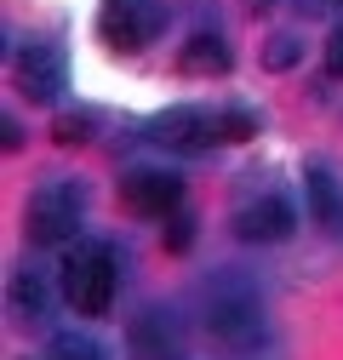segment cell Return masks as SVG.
<instances>
[{
  "instance_id": "1",
  "label": "cell",
  "mask_w": 343,
  "mask_h": 360,
  "mask_svg": "<svg viewBox=\"0 0 343 360\" xmlns=\"http://www.w3.org/2000/svg\"><path fill=\"white\" fill-rule=\"evenodd\" d=\"M206 326L229 349H252L257 338H264V297H257V286L240 281V275L212 281L206 286Z\"/></svg>"
},
{
  "instance_id": "2",
  "label": "cell",
  "mask_w": 343,
  "mask_h": 360,
  "mask_svg": "<svg viewBox=\"0 0 343 360\" xmlns=\"http://www.w3.org/2000/svg\"><path fill=\"white\" fill-rule=\"evenodd\" d=\"M63 297L75 314H109L115 303V252L109 246H80L63 257Z\"/></svg>"
},
{
  "instance_id": "3",
  "label": "cell",
  "mask_w": 343,
  "mask_h": 360,
  "mask_svg": "<svg viewBox=\"0 0 343 360\" xmlns=\"http://www.w3.org/2000/svg\"><path fill=\"white\" fill-rule=\"evenodd\" d=\"M80 189L75 184H46L34 200H29V212H23V229H29V240H40V246H58V240H75V229H80Z\"/></svg>"
},
{
  "instance_id": "4",
  "label": "cell",
  "mask_w": 343,
  "mask_h": 360,
  "mask_svg": "<svg viewBox=\"0 0 343 360\" xmlns=\"http://www.w3.org/2000/svg\"><path fill=\"white\" fill-rule=\"evenodd\" d=\"M103 40L115 52H143L149 40L160 34L166 12H160V0H103Z\"/></svg>"
},
{
  "instance_id": "5",
  "label": "cell",
  "mask_w": 343,
  "mask_h": 360,
  "mask_svg": "<svg viewBox=\"0 0 343 360\" xmlns=\"http://www.w3.org/2000/svg\"><path fill=\"white\" fill-rule=\"evenodd\" d=\"M120 200H126V212H138V217H178V200H183V177H172V172H155V166H138V172H126V184H120Z\"/></svg>"
},
{
  "instance_id": "6",
  "label": "cell",
  "mask_w": 343,
  "mask_h": 360,
  "mask_svg": "<svg viewBox=\"0 0 343 360\" xmlns=\"http://www.w3.org/2000/svg\"><path fill=\"white\" fill-rule=\"evenodd\" d=\"M63 46H52V40H29V46L18 52V86L29 103H58L63 92Z\"/></svg>"
},
{
  "instance_id": "7",
  "label": "cell",
  "mask_w": 343,
  "mask_h": 360,
  "mask_svg": "<svg viewBox=\"0 0 343 360\" xmlns=\"http://www.w3.org/2000/svg\"><path fill=\"white\" fill-rule=\"evenodd\" d=\"M126 343H132V360H183V332L166 309H143L126 326Z\"/></svg>"
},
{
  "instance_id": "8",
  "label": "cell",
  "mask_w": 343,
  "mask_h": 360,
  "mask_svg": "<svg viewBox=\"0 0 343 360\" xmlns=\"http://www.w3.org/2000/svg\"><path fill=\"white\" fill-rule=\"evenodd\" d=\"M292 229H297V212H292V200H280V195H264V200H252V206L235 212V235H240V240H257V246L286 240Z\"/></svg>"
},
{
  "instance_id": "9",
  "label": "cell",
  "mask_w": 343,
  "mask_h": 360,
  "mask_svg": "<svg viewBox=\"0 0 343 360\" xmlns=\"http://www.w3.org/2000/svg\"><path fill=\"white\" fill-rule=\"evenodd\" d=\"M212 138H224V131H218V120H212L206 109H166V115L155 120V143L183 149V155L212 149Z\"/></svg>"
},
{
  "instance_id": "10",
  "label": "cell",
  "mask_w": 343,
  "mask_h": 360,
  "mask_svg": "<svg viewBox=\"0 0 343 360\" xmlns=\"http://www.w3.org/2000/svg\"><path fill=\"white\" fill-rule=\"evenodd\" d=\"M304 189H309V212H315L321 229H343V189H337V177L326 166H309Z\"/></svg>"
},
{
  "instance_id": "11",
  "label": "cell",
  "mask_w": 343,
  "mask_h": 360,
  "mask_svg": "<svg viewBox=\"0 0 343 360\" xmlns=\"http://www.w3.org/2000/svg\"><path fill=\"white\" fill-rule=\"evenodd\" d=\"M183 69L189 75H229V46L218 34H195L183 46Z\"/></svg>"
},
{
  "instance_id": "12",
  "label": "cell",
  "mask_w": 343,
  "mask_h": 360,
  "mask_svg": "<svg viewBox=\"0 0 343 360\" xmlns=\"http://www.w3.org/2000/svg\"><path fill=\"white\" fill-rule=\"evenodd\" d=\"M46 360H109V354H103L98 338H86V332H58L52 349H46Z\"/></svg>"
},
{
  "instance_id": "13",
  "label": "cell",
  "mask_w": 343,
  "mask_h": 360,
  "mask_svg": "<svg viewBox=\"0 0 343 360\" xmlns=\"http://www.w3.org/2000/svg\"><path fill=\"white\" fill-rule=\"evenodd\" d=\"M12 303L34 321V314H46V286H40L34 275H18V281H12Z\"/></svg>"
},
{
  "instance_id": "14",
  "label": "cell",
  "mask_w": 343,
  "mask_h": 360,
  "mask_svg": "<svg viewBox=\"0 0 343 360\" xmlns=\"http://www.w3.org/2000/svg\"><path fill=\"white\" fill-rule=\"evenodd\" d=\"M218 131H224L229 143H246L252 131H257V115H252V109H224V115H218Z\"/></svg>"
},
{
  "instance_id": "15",
  "label": "cell",
  "mask_w": 343,
  "mask_h": 360,
  "mask_svg": "<svg viewBox=\"0 0 343 360\" xmlns=\"http://www.w3.org/2000/svg\"><path fill=\"white\" fill-rule=\"evenodd\" d=\"M297 58H304V40H292V34H275L269 46H264V63L269 69H292Z\"/></svg>"
},
{
  "instance_id": "16",
  "label": "cell",
  "mask_w": 343,
  "mask_h": 360,
  "mask_svg": "<svg viewBox=\"0 0 343 360\" xmlns=\"http://www.w3.org/2000/svg\"><path fill=\"white\" fill-rule=\"evenodd\" d=\"M52 138L58 143H86V138H92V115H58V126H52Z\"/></svg>"
},
{
  "instance_id": "17",
  "label": "cell",
  "mask_w": 343,
  "mask_h": 360,
  "mask_svg": "<svg viewBox=\"0 0 343 360\" xmlns=\"http://www.w3.org/2000/svg\"><path fill=\"white\" fill-rule=\"evenodd\" d=\"M189 240H195V217L178 212V217L166 223V252H189Z\"/></svg>"
},
{
  "instance_id": "18",
  "label": "cell",
  "mask_w": 343,
  "mask_h": 360,
  "mask_svg": "<svg viewBox=\"0 0 343 360\" xmlns=\"http://www.w3.org/2000/svg\"><path fill=\"white\" fill-rule=\"evenodd\" d=\"M326 69L343 80V29H337V34H326Z\"/></svg>"
},
{
  "instance_id": "19",
  "label": "cell",
  "mask_w": 343,
  "mask_h": 360,
  "mask_svg": "<svg viewBox=\"0 0 343 360\" xmlns=\"http://www.w3.org/2000/svg\"><path fill=\"white\" fill-rule=\"evenodd\" d=\"M0 143H6V149H18V143H23V131H18V120H0Z\"/></svg>"
}]
</instances>
